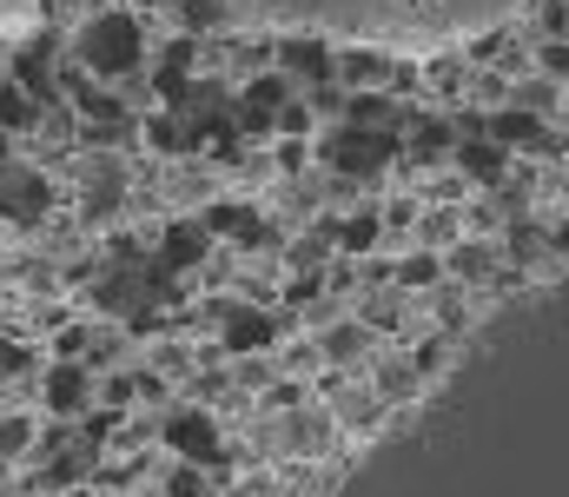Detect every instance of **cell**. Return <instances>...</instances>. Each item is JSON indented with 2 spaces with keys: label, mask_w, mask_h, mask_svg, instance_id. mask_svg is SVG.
<instances>
[{
  "label": "cell",
  "mask_w": 569,
  "mask_h": 497,
  "mask_svg": "<svg viewBox=\"0 0 569 497\" xmlns=\"http://www.w3.org/2000/svg\"><path fill=\"white\" fill-rule=\"evenodd\" d=\"M146 147H152V153H192L199 140H192V127H186L179 107H172V113H152V120H146Z\"/></svg>",
  "instance_id": "30bf717a"
},
{
  "label": "cell",
  "mask_w": 569,
  "mask_h": 497,
  "mask_svg": "<svg viewBox=\"0 0 569 497\" xmlns=\"http://www.w3.org/2000/svg\"><path fill=\"white\" fill-rule=\"evenodd\" d=\"M33 445V418H0V458H20Z\"/></svg>",
  "instance_id": "e0dca14e"
},
{
  "label": "cell",
  "mask_w": 569,
  "mask_h": 497,
  "mask_svg": "<svg viewBox=\"0 0 569 497\" xmlns=\"http://www.w3.org/2000/svg\"><path fill=\"white\" fill-rule=\"evenodd\" d=\"M166 445H172V458H186V465H199V471H219V465H226V445H219V425H212L206 405L172 411V418H166Z\"/></svg>",
  "instance_id": "277c9868"
},
{
  "label": "cell",
  "mask_w": 569,
  "mask_h": 497,
  "mask_svg": "<svg viewBox=\"0 0 569 497\" xmlns=\"http://www.w3.org/2000/svg\"><path fill=\"white\" fill-rule=\"evenodd\" d=\"M232 497H252V491H232Z\"/></svg>",
  "instance_id": "603a6c76"
},
{
  "label": "cell",
  "mask_w": 569,
  "mask_h": 497,
  "mask_svg": "<svg viewBox=\"0 0 569 497\" xmlns=\"http://www.w3.org/2000/svg\"><path fill=\"white\" fill-rule=\"evenodd\" d=\"M53 212V186H47V172L27 160H0V219H13V226H40Z\"/></svg>",
  "instance_id": "3957f363"
},
{
  "label": "cell",
  "mask_w": 569,
  "mask_h": 497,
  "mask_svg": "<svg viewBox=\"0 0 569 497\" xmlns=\"http://www.w3.org/2000/svg\"><path fill=\"white\" fill-rule=\"evenodd\" d=\"M331 239H338V252H351V259H365L378 239H385V219L378 212H358V219H345V226H331Z\"/></svg>",
  "instance_id": "8fae6325"
},
{
  "label": "cell",
  "mask_w": 569,
  "mask_h": 497,
  "mask_svg": "<svg viewBox=\"0 0 569 497\" xmlns=\"http://www.w3.org/2000/svg\"><path fill=\"white\" fill-rule=\"evenodd\" d=\"M219 331H226V351H266L272 338H279V319H266V312H252V306H226L219 312Z\"/></svg>",
  "instance_id": "52a82bcc"
},
{
  "label": "cell",
  "mask_w": 569,
  "mask_h": 497,
  "mask_svg": "<svg viewBox=\"0 0 569 497\" xmlns=\"http://www.w3.org/2000/svg\"><path fill=\"white\" fill-rule=\"evenodd\" d=\"M365 345H371V331H365V326L325 331V358H331V365H351V358H365Z\"/></svg>",
  "instance_id": "4fadbf2b"
},
{
  "label": "cell",
  "mask_w": 569,
  "mask_h": 497,
  "mask_svg": "<svg viewBox=\"0 0 569 497\" xmlns=\"http://www.w3.org/2000/svg\"><path fill=\"white\" fill-rule=\"evenodd\" d=\"M490 140H497V147H517V153H557V133H550L530 107L497 113V120H490Z\"/></svg>",
  "instance_id": "8992f818"
},
{
  "label": "cell",
  "mask_w": 569,
  "mask_h": 497,
  "mask_svg": "<svg viewBox=\"0 0 569 497\" xmlns=\"http://www.w3.org/2000/svg\"><path fill=\"white\" fill-rule=\"evenodd\" d=\"M398 279H405V286H430V279H437V252H411V259L398 266Z\"/></svg>",
  "instance_id": "ac0fdd59"
},
{
  "label": "cell",
  "mask_w": 569,
  "mask_h": 497,
  "mask_svg": "<svg viewBox=\"0 0 569 497\" xmlns=\"http://www.w3.org/2000/svg\"><path fill=\"white\" fill-rule=\"evenodd\" d=\"M73 53H80V73H87V80H120V73H133V67L146 60L140 13H127V7H100V13L80 27Z\"/></svg>",
  "instance_id": "6da1fadb"
},
{
  "label": "cell",
  "mask_w": 569,
  "mask_h": 497,
  "mask_svg": "<svg viewBox=\"0 0 569 497\" xmlns=\"http://www.w3.org/2000/svg\"><path fill=\"white\" fill-rule=\"evenodd\" d=\"M33 120H40V100H33L20 80H0V127H13V133H33Z\"/></svg>",
  "instance_id": "7c38bea8"
},
{
  "label": "cell",
  "mask_w": 569,
  "mask_h": 497,
  "mask_svg": "<svg viewBox=\"0 0 569 497\" xmlns=\"http://www.w3.org/2000/svg\"><path fill=\"white\" fill-rule=\"evenodd\" d=\"M537 27H543L550 40H563V0H543V13H537Z\"/></svg>",
  "instance_id": "44dd1931"
},
{
  "label": "cell",
  "mask_w": 569,
  "mask_h": 497,
  "mask_svg": "<svg viewBox=\"0 0 569 497\" xmlns=\"http://www.w3.org/2000/svg\"><path fill=\"white\" fill-rule=\"evenodd\" d=\"M450 266H457L463 279H483V272H490V252H483V246H463V252H457Z\"/></svg>",
  "instance_id": "d6986e66"
},
{
  "label": "cell",
  "mask_w": 569,
  "mask_h": 497,
  "mask_svg": "<svg viewBox=\"0 0 569 497\" xmlns=\"http://www.w3.org/2000/svg\"><path fill=\"white\" fill-rule=\"evenodd\" d=\"M87 398H93L87 365H67V358H60V365L47 371V411H53V418H80V411H87Z\"/></svg>",
  "instance_id": "ba28073f"
},
{
  "label": "cell",
  "mask_w": 569,
  "mask_h": 497,
  "mask_svg": "<svg viewBox=\"0 0 569 497\" xmlns=\"http://www.w3.org/2000/svg\"><path fill=\"white\" fill-rule=\"evenodd\" d=\"M543 67H550V80H563V40H550V47H543Z\"/></svg>",
  "instance_id": "7402d4cb"
},
{
  "label": "cell",
  "mask_w": 569,
  "mask_h": 497,
  "mask_svg": "<svg viewBox=\"0 0 569 497\" xmlns=\"http://www.w3.org/2000/svg\"><path fill=\"white\" fill-rule=\"evenodd\" d=\"M517 107H557V80H550V87H543V80L517 87Z\"/></svg>",
  "instance_id": "ffe728a7"
},
{
  "label": "cell",
  "mask_w": 569,
  "mask_h": 497,
  "mask_svg": "<svg viewBox=\"0 0 569 497\" xmlns=\"http://www.w3.org/2000/svg\"><path fill=\"white\" fill-rule=\"evenodd\" d=\"M311 153L331 166L338 179H371V172H385V166L398 160V133H385V127H338Z\"/></svg>",
  "instance_id": "7a4b0ae2"
},
{
  "label": "cell",
  "mask_w": 569,
  "mask_h": 497,
  "mask_svg": "<svg viewBox=\"0 0 569 497\" xmlns=\"http://www.w3.org/2000/svg\"><path fill=\"white\" fill-rule=\"evenodd\" d=\"M351 127H385V133H391V127H398V113H391V100H385V93H358V100H351Z\"/></svg>",
  "instance_id": "5bb4252c"
},
{
  "label": "cell",
  "mask_w": 569,
  "mask_h": 497,
  "mask_svg": "<svg viewBox=\"0 0 569 497\" xmlns=\"http://www.w3.org/2000/svg\"><path fill=\"white\" fill-rule=\"evenodd\" d=\"M212 259V232H206V219H179V226H166V239H159V266L166 272H192V266H206Z\"/></svg>",
  "instance_id": "5b68a950"
},
{
  "label": "cell",
  "mask_w": 569,
  "mask_h": 497,
  "mask_svg": "<svg viewBox=\"0 0 569 497\" xmlns=\"http://www.w3.org/2000/svg\"><path fill=\"white\" fill-rule=\"evenodd\" d=\"M166 497H212V485H206V471H199V465H186V458H179V465L166 471Z\"/></svg>",
  "instance_id": "2e32d148"
},
{
  "label": "cell",
  "mask_w": 569,
  "mask_h": 497,
  "mask_svg": "<svg viewBox=\"0 0 569 497\" xmlns=\"http://www.w3.org/2000/svg\"><path fill=\"white\" fill-rule=\"evenodd\" d=\"M279 73H305L311 87H325V80H338V60L325 40H279Z\"/></svg>",
  "instance_id": "9c48e42d"
},
{
  "label": "cell",
  "mask_w": 569,
  "mask_h": 497,
  "mask_svg": "<svg viewBox=\"0 0 569 497\" xmlns=\"http://www.w3.org/2000/svg\"><path fill=\"white\" fill-rule=\"evenodd\" d=\"M450 147H457L450 120H425V127H418V147H411V153H418V160H443Z\"/></svg>",
  "instance_id": "9a60e30c"
}]
</instances>
